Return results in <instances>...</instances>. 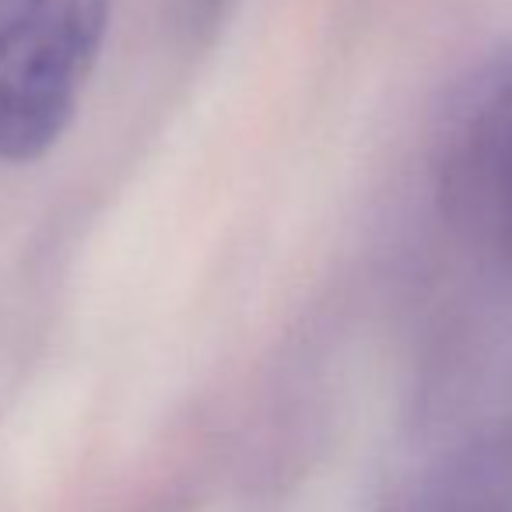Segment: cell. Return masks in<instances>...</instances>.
<instances>
[{
	"label": "cell",
	"mask_w": 512,
	"mask_h": 512,
	"mask_svg": "<svg viewBox=\"0 0 512 512\" xmlns=\"http://www.w3.org/2000/svg\"><path fill=\"white\" fill-rule=\"evenodd\" d=\"M113 0H0V162L29 165L64 137L99 64Z\"/></svg>",
	"instance_id": "obj_1"
},
{
	"label": "cell",
	"mask_w": 512,
	"mask_h": 512,
	"mask_svg": "<svg viewBox=\"0 0 512 512\" xmlns=\"http://www.w3.org/2000/svg\"><path fill=\"white\" fill-rule=\"evenodd\" d=\"M435 200L460 239L512 253V43L449 99L432 148Z\"/></svg>",
	"instance_id": "obj_2"
},
{
	"label": "cell",
	"mask_w": 512,
	"mask_h": 512,
	"mask_svg": "<svg viewBox=\"0 0 512 512\" xmlns=\"http://www.w3.org/2000/svg\"><path fill=\"white\" fill-rule=\"evenodd\" d=\"M225 8V0H197V22L200 25H214Z\"/></svg>",
	"instance_id": "obj_3"
}]
</instances>
